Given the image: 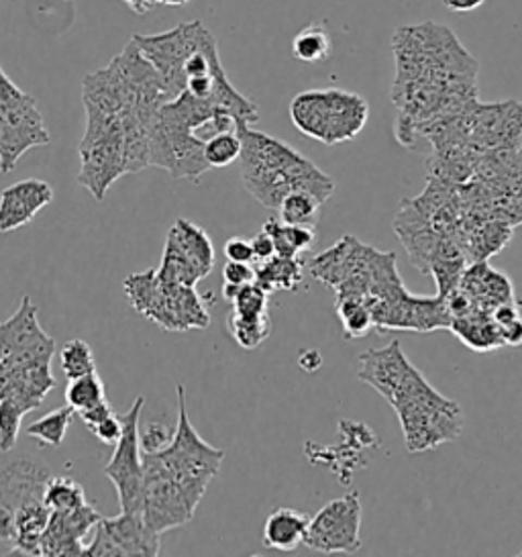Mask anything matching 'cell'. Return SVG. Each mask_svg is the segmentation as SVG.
I'll use <instances>...</instances> for the list:
<instances>
[{
  "label": "cell",
  "instance_id": "6da1fadb",
  "mask_svg": "<svg viewBox=\"0 0 522 557\" xmlns=\"http://www.w3.org/2000/svg\"><path fill=\"white\" fill-rule=\"evenodd\" d=\"M241 178L251 197L265 209L277 211L282 200L296 190H307L325 205L335 193V181L309 158L272 135L241 125Z\"/></svg>",
  "mask_w": 522,
  "mask_h": 557
},
{
  "label": "cell",
  "instance_id": "7a4b0ae2",
  "mask_svg": "<svg viewBox=\"0 0 522 557\" xmlns=\"http://www.w3.org/2000/svg\"><path fill=\"white\" fill-rule=\"evenodd\" d=\"M309 270L314 278L333 288L337 298L382 300L405 290L396 256L382 253L351 235L312 258Z\"/></svg>",
  "mask_w": 522,
  "mask_h": 557
},
{
  "label": "cell",
  "instance_id": "3957f363",
  "mask_svg": "<svg viewBox=\"0 0 522 557\" xmlns=\"http://www.w3.org/2000/svg\"><path fill=\"white\" fill-rule=\"evenodd\" d=\"M396 81L440 78L475 83L477 64L447 27L423 23L394 35Z\"/></svg>",
  "mask_w": 522,
  "mask_h": 557
},
{
  "label": "cell",
  "instance_id": "277c9868",
  "mask_svg": "<svg viewBox=\"0 0 522 557\" xmlns=\"http://www.w3.org/2000/svg\"><path fill=\"white\" fill-rule=\"evenodd\" d=\"M225 451L212 447L196 431L186 407L184 386H178V425L172 443L156 454L144 451V468L170 478L198 507L212 478L219 474Z\"/></svg>",
  "mask_w": 522,
  "mask_h": 557
},
{
  "label": "cell",
  "instance_id": "5b68a950",
  "mask_svg": "<svg viewBox=\"0 0 522 557\" xmlns=\"http://www.w3.org/2000/svg\"><path fill=\"white\" fill-rule=\"evenodd\" d=\"M391 407L400 419L408 451L419 454L456 442L463 431V410L437 393L419 370L408 376Z\"/></svg>",
  "mask_w": 522,
  "mask_h": 557
},
{
  "label": "cell",
  "instance_id": "8992f818",
  "mask_svg": "<svg viewBox=\"0 0 522 557\" xmlns=\"http://www.w3.org/2000/svg\"><path fill=\"white\" fill-rule=\"evenodd\" d=\"M130 307L165 331H190L211 325V314L196 286L165 282L156 268L130 274L123 282Z\"/></svg>",
  "mask_w": 522,
  "mask_h": 557
},
{
  "label": "cell",
  "instance_id": "52a82bcc",
  "mask_svg": "<svg viewBox=\"0 0 522 557\" xmlns=\"http://www.w3.org/2000/svg\"><path fill=\"white\" fill-rule=\"evenodd\" d=\"M370 107L365 99L337 88L307 90L290 102L294 127L325 146L356 139L365 127Z\"/></svg>",
  "mask_w": 522,
  "mask_h": 557
},
{
  "label": "cell",
  "instance_id": "ba28073f",
  "mask_svg": "<svg viewBox=\"0 0 522 557\" xmlns=\"http://www.w3.org/2000/svg\"><path fill=\"white\" fill-rule=\"evenodd\" d=\"M80 160L78 182L100 202L114 182L127 174L123 116L86 113Z\"/></svg>",
  "mask_w": 522,
  "mask_h": 557
},
{
  "label": "cell",
  "instance_id": "9c48e42d",
  "mask_svg": "<svg viewBox=\"0 0 522 557\" xmlns=\"http://www.w3.org/2000/svg\"><path fill=\"white\" fill-rule=\"evenodd\" d=\"M48 144L49 133L35 99L0 66V172H13L25 151Z\"/></svg>",
  "mask_w": 522,
  "mask_h": 557
},
{
  "label": "cell",
  "instance_id": "30bf717a",
  "mask_svg": "<svg viewBox=\"0 0 522 557\" xmlns=\"http://www.w3.org/2000/svg\"><path fill=\"white\" fill-rule=\"evenodd\" d=\"M149 164L162 168L176 181L196 182L211 170L204 158V141L167 104H163L151 123Z\"/></svg>",
  "mask_w": 522,
  "mask_h": 557
},
{
  "label": "cell",
  "instance_id": "8fae6325",
  "mask_svg": "<svg viewBox=\"0 0 522 557\" xmlns=\"http://www.w3.org/2000/svg\"><path fill=\"white\" fill-rule=\"evenodd\" d=\"M146 407V396L135 398L129 412L123 417V435L114 445L113 456L104 466V475L113 482L123 512L141 510L144 500V447L139 435L141 410Z\"/></svg>",
  "mask_w": 522,
  "mask_h": 557
},
{
  "label": "cell",
  "instance_id": "7c38bea8",
  "mask_svg": "<svg viewBox=\"0 0 522 557\" xmlns=\"http://www.w3.org/2000/svg\"><path fill=\"white\" fill-rule=\"evenodd\" d=\"M55 342L41 329L37 307L25 295L13 317L0 323V363L7 370L51 361Z\"/></svg>",
  "mask_w": 522,
  "mask_h": 557
},
{
  "label": "cell",
  "instance_id": "4fadbf2b",
  "mask_svg": "<svg viewBox=\"0 0 522 557\" xmlns=\"http://www.w3.org/2000/svg\"><path fill=\"white\" fill-rule=\"evenodd\" d=\"M304 545L321 554H356L361 547V500L349 492L310 519Z\"/></svg>",
  "mask_w": 522,
  "mask_h": 557
},
{
  "label": "cell",
  "instance_id": "5bb4252c",
  "mask_svg": "<svg viewBox=\"0 0 522 557\" xmlns=\"http://www.w3.org/2000/svg\"><path fill=\"white\" fill-rule=\"evenodd\" d=\"M162 535L147 527L141 510L123 512L113 519H100L95 527V540L86 543L84 556H160Z\"/></svg>",
  "mask_w": 522,
  "mask_h": 557
},
{
  "label": "cell",
  "instance_id": "9a60e30c",
  "mask_svg": "<svg viewBox=\"0 0 522 557\" xmlns=\"http://www.w3.org/2000/svg\"><path fill=\"white\" fill-rule=\"evenodd\" d=\"M470 141L477 151L519 146L522 132V104L517 100L475 104L468 115Z\"/></svg>",
  "mask_w": 522,
  "mask_h": 557
},
{
  "label": "cell",
  "instance_id": "2e32d148",
  "mask_svg": "<svg viewBox=\"0 0 522 557\" xmlns=\"http://www.w3.org/2000/svg\"><path fill=\"white\" fill-rule=\"evenodd\" d=\"M100 519H102L100 512L88 503L74 510L51 512L48 527L41 537V556H84L86 552L84 540L90 535V531L97 527Z\"/></svg>",
  "mask_w": 522,
  "mask_h": 557
},
{
  "label": "cell",
  "instance_id": "e0dca14e",
  "mask_svg": "<svg viewBox=\"0 0 522 557\" xmlns=\"http://www.w3.org/2000/svg\"><path fill=\"white\" fill-rule=\"evenodd\" d=\"M414 370L417 368L408 361L400 344L391 342L382 349H368L361 354L358 377L370 384L375 393L382 394L391 405V400L398 396Z\"/></svg>",
  "mask_w": 522,
  "mask_h": 557
},
{
  "label": "cell",
  "instance_id": "ac0fdd59",
  "mask_svg": "<svg viewBox=\"0 0 522 557\" xmlns=\"http://www.w3.org/2000/svg\"><path fill=\"white\" fill-rule=\"evenodd\" d=\"M51 472L33 459H16L0 470V508L15 515L18 508L44 503Z\"/></svg>",
  "mask_w": 522,
  "mask_h": 557
},
{
  "label": "cell",
  "instance_id": "d6986e66",
  "mask_svg": "<svg viewBox=\"0 0 522 557\" xmlns=\"http://www.w3.org/2000/svg\"><path fill=\"white\" fill-rule=\"evenodd\" d=\"M53 200V188L48 182L27 178L4 188L0 195V233L29 225L39 211Z\"/></svg>",
  "mask_w": 522,
  "mask_h": 557
},
{
  "label": "cell",
  "instance_id": "ffe728a7",
  "mask_svg": "<svg viewBox=\"0 0 522 557\" xmlns=\"http://www.w3.org/2000/svg\"><path fill=\"white\" fill-rule=\"evenodd\" d=\"M310 517L296 508L279 507L265 519L263 545L276 552H294L309 533Z\"/></svg>",
  "mask_w": 522,
  "mask_h": 557
},
{
  "label": "cell",
  "instance_id": "44dd1931",
  "mask_svg": "<svg viewBox=\"0 0 522 557\" xmlns=\"http://www.w3.org/2000/svg\"><path fill=\"white\" fill-rule=\"evenodd\" d=\"M156 270H158V276L165 282L184 284V286H196L200 280L207 278L211 274V270H207L202 263L195 260L170 235H167L165 247H163L162 263Z\"/></svg>",
  "mask_w": 522,
  "mask_h": 557
},
{
  "label": "cell",
  "instance_id": "7402d4cb",
  "mask_svg": "<svg viewBox=\"0 0 522 557\" xmlns=\"http://www.w3.org/2000/svg\"><path fill=\"white\" fill-rule=\"evenodd\" d=\"M302 268L304 263L298 258H282L274 256L272 260L258 263L256 282L270 295L286 290L294 293L302 284Z\"/></svg>",
  "mask_w": 522,
  "mask_h": 557
},
{
  "label": "cell",
  "instance_id": "603a6c76",
  "mask_svg": "<svg viewBox=\"0 0 522 557\" xmlns=\"http://www.w3.org/2000/svg\"><path fill=\"white\" fill-rule=\"evenodd\" d=\"M449 329L463 344L472 349H477V351H488V349H496L502 345L498 327L492 321L489 312H472V314L453 319Z\"/></svg>",
  "mask_w": 522,
  "mask_h": 557
},
{
  "label": "cell",
  "instance_id": "cb8c5ba5",
  "mask_svg": "<svg viewBox=\"0 0 522 557\" xmlns=\"http://www.w3.org/2000/svg\"><path fill=\"white\" fill-rule=\"evenodd\" d=\"M316 227L304 225H288L279 216H272L263 223V231L270 233L276 246V256L282 258H298L300 253L309 251L316 242Z\"/></svg>",
  "mask_w": 522,
  "mask_h": 557
},
{
  "label": "cell",
  "instance_id": "d4e9b609",
  "mask_svg": "<svg viewBox=\"0 0 522 557\" xmlns=\"http://www.w3.org/2000/svg\"><path fill=\"white\" fill-rule=\"evenodd\" d=\"M335 309L341 321L345 339H361L375 327L372 309L363 298H337Z\"/></svg>",
  "mask_w": 522,
  "mask_h": 557
},
{
  "label": "cell",
  "instance_id": "484cf974",
  "mask_svg": "<svg viewBox=\"0 0 522 557\" xmlns=\"http://www.w3.org/2000/svg\"><path fill=\"white\" fill-rule=\"evenodd\" d=\"M333 50L331 35L323 23H312L294 37L293 55L298 62L316 64L323 62Z\"/></svg>",
  "mask_w": 522,
  "mask_h": 557
},
{
  "label": "cell",
  "instance_id": "4316f807",
  "mask_svg": "<svg viewBox=\"0 0 522 557\" xmlns=\"http://www.w3.org/2000/svg\"><path fill=\"white\" fill-rule=\"evenodd\" d=\"M227 329L235 344L244 349H258L272 333L270 314L261 317H245L231 311L227 319Z\"/></svg>",
  "mask_w": 522,
  "mask_h": 557
},
{
  "label": "cell",
  "instance_id": "83f0119b",
  "mask_svg": "<svg viewBox=\"0 0 522 557\" xmlns=\"http://www.w3.org/2000/svg\"><path fill=\"white\" fill-rule=\"evenodd\" d=\"M321 207L323 202L307 190H296L293 195L282 200L277 216L288 225H304V227H316L321 219Z\"/></svg>",
  "mask_w": 522,
  "mask_h": 557
},
{
  "label": "cell",
  "instance_id": "f1b7e54d",
  "mask_svg": "<svg viewBox=\"0 0 522 557\" xmlns=\"http://www.w3.org/2000/svg\"><path fill=\"white\" fill-rule=\"evenodd\" d=\"M74 412L70 405H65L62 409L51 410L46 417H41L39 421H35L32 425L25 429V433L37 440L39 445L44 447H60L65 440L67 426L74 419Z\"/></svg>",
  "mask_w": 522,
  "mask_h": 557
},
{
  "label": "cell",
  "instance_id": "f546056e",
  "mask_svg": "<svg viewBox=\"0 0 522 557\" xmlns=\"http://www.w3.org/2000/svg\"><path fill=\"white\" fill-rule=\"evenodd\" d=\"M44 503L51 512H55V510H74V508L84 507L88 500L82 484H78L74 478L51 475L44 494Z\"/></svg>",
  "mask_w": 522,
  "mask_h": 557
},
{
  "label": "cell",
  "instance_id": "4dcf8cb0",
  "mask_svg": "<svg viewBox=\"0 0 522 557\" xmlns=\"http://www.w3.org/2000/svg\"><path fill=\"white\" fill-rule=\"evenodd\" d=\"M104 398H107V386H104L102 377L98 376L97 372L67 380L65 403L76 412L90 409Z\"/></svg>",
  "mask_w": 522,
  "mask_h": 557
},
{
  "label": "cell",
  "instance_id": "1f68e13d",
  "mask_svg": "<svg viewBox=\"0 0 522 557\" xmlns=\"http://www.w3.org/2000/svg\"><path fill=\"white\" fill-rule=\"evenodd\" d=\"M60 366H62V372H64L67 380L97 372L95 354H92L90 345L86 344L84 339H72L62 347Z\"/></svg>",
  "mask_w": 522,
  "mask_h": 557
},
{
  "label": "cell",
  "instance_id": "d6a6232c",
  "mask_svg": "<svg viewBox=\"0 0 522 557\" xmlns=\"http://www.w3.org/2000/svg\"><path fill=\"white\" fill-rule=\"evenodd\" d=\"M241 156V137L237 132L216 133L204 141V158L211 168H227Z\"/></svg>",
  "mask_w": 522,
  "mask_h": 557
},
{
  "label": "cell",
  "instance_id": "836d02e7",
  "mask_svg": "<svg viewBox=\"0 0 522 557\" xmlns=\"http://www.w3.org/2000/svg\"><path fill=\"white\" fill-rule=\"evenodd\" d=\"M25 414L27 410L18 407L15 400L0 396V451L2 454H9L15 449Z\"/></svg>",
  "mask_w": 522,
  "mask_h": 557
},
{
  "label": "cell",
  "instance_id": "e575fe53",
  "mask_svg": "<svg viewBox=\"0 0 522 557\" xmlns=\"http://www.w3.org/2000/svg\"><path fill=\"white\" fill-rule=\"evenodd\" d=\"M231 305H233V312L237 314L261 317V314H268L270 293H265L258 282H253V284L241 286Z\"/></svg>",
  "mask_w": 522,
  "mask_h": 557
},
{
  "label": "cell",
  "instance_id": "d590c367",
  "mask_svg": "<svg viewBox=\"0 0 522 557\" xmlns=\"http://www.w3.org/2000/svg\"><path fill=\"white\" fill-rule=\"evenodd\" d=\"M176 429L172 431L170 426L162 425V423H153L147 426L146 431L141 433V447L147 454H156L165 449L172 440H174Z\"/></svg>",
  "mask_w": 522,
  "mask_h": 557
},
{
  "label": "cell",
  "instance_id": "8d00e7d4",
  "mask_svg": "<svg viewBox=\"0 0 522 557\" xmlns=\"http://www.w3.org/2000/svg\"><path fill=\"white\" fill-rule=\"evenodd\" d=\"M123 417H119L116 412H113L111 417H107L102 423H98L95 429H90V433L97 437L98 442L104 443V445H116V442L121 440L123 435Z\"/></svg>",
  "mask_w": 522,
  "mask_h": 557
},
{
  "label": "cell",
  "instance_id": "74e56055",
  "mask_svg": "<svg viewBox=\"0 0 522 557\" xmlns=\"http://www.w3.org/2000/svg\"><path fill=\"white\" fill-rule=\"evenodd\" d=\"M223 278L225 284L233 286H247L256 282V268L247 262H227L223 268Z\"/></svg>",
  "mask_w": 522,
  "mask_h": 557
},
{
  "label": "cell",
  "instance_id": "f35d334b",
  "mask_svg": "<svg viewBox=\"0 0 522 557\" xmlns=\"http://www.w3.org/2000/svg\"><path fill=\"white\" fill-rule=\"evenodd\" d=\"M225 256L228 262H256L251 239H245V237H231L225 244Z\"/></svg>",
  "mask_w": 522,
  "mask_h": 557
},
{
  "label": "cell",
  "instance_id": "ab89813d",
  "mask_svg": "<svg viewBox=\"0 0 522 557\" xmlns=\"http://www.w3.org/2000/svg\"><path fill=\"white\" fill-rule=\"evenodd\" d=\"M251 246H253V260L256 262H265V260H272L276 256V246H274V239L270 237L268 231L261 230L253 239H251Z\"/></svg>",
  "mask_w": 522,
  "mask_h": 557
},
{
  "label": "cell",
  "instance_id": "60d3db41",
  "mask_svg": "<svg viewBox=\"0 0 522 557\" xmlns=\"http://www.w3.org/2000/svg\"><path fill=\"white\" fill-rule=\"evenodd\" d=\"M113 412L114 409L111 407V403L104 398V400H100V403L95 405V407L82 410V412H78V414H80L82 421H84V425L88 426V431H90V429H95L98 423H102L107 417H111Z\"/></svg>",
  "mask_w": 522,
  "mask_h": 557
},
{
  "label": "cell",
  "instance_id": "b9f144b4",
  "mask_svg": "<svg viewBox=\"0 0 522 557\" xmlns=\"http://www.w3.org/2000/svg\"><path fill=\"white\" fill-rule=\"evenodd\" d=\"M498 335L502 345H510V347H519L522 345V319L517 317L510 323H505L498 327Z\"/></svg>",
  "mask_w": 522,
  "mask_h": 557
},
{
  "label": "cell",
  "instance_id": "7bdbcfd3",
  "mask_svg": "<svg viewBox=\"0 0 522 557\" xmlns=\"http://www.w3.org/2000/svg\"><path fill=\"white\" fill-rule=\"evenodd\" d=\"M298 366L304 370V372H316L321 366H323V356L316 351V349H304L300 351L298 356Z\"/></svg>",
  "mask_w": 522,
  "mask_h": 557
},
{
  "label": "cell",
  "instance_id": "ee69618b",
  "mask_svg": "<svg viewBox=\"0 0 522 557\" xmlns=\"http://www.w3.org/2000/svg\"><path fill=\"white\" fill-rule=\"evenodd\" d=\"M486 0H443L445 9H449L451 13H472L475 9H480Z\"/></svg>",
  "mask_w": 522,
  "mask_h": 557
},
{
  "label": "cell",
  "instance_id": "f6af8a7d",
  "mask_svg": "<svg viewBox=\"0 0 522 557\" xmlns=\"http://www.w3.org/2000/svg\"><path fill=\"white\" fill-rule=\"evenodd\" d=\"M125 4L129 7L133 13H137V15H146L149 13L151 9H153V0H125Z\"/></svg>",
  "mask_w": 522,
  "mask_h": 557
},
{
  "label": "cell",
  "instance_id": "bcb514c9",
  "mask_svg": "<svg viewBox=\"0 0 522 557\" xmlns=\"http://www.w3.org/2000/svg\"><path fill=\"white\" fill-rule=\"evenodd\" d=\"M156 4H165V7H184L188 0H153Z\"/></svg>",
  "mask_w": 522,
  "mask_h": 557
},
{
  "label": "cell",
  "instance_id": "7dc6e473",
  "mask_svg": "<svg viewBox=\"0 0 522 557\" xmlns=\"http://www.w3.org/2000/svg\"><path fill=\"white\" fill-rule=\"evenodd\" d=\"M519 149H521V153H522V132H521V137H519Z\"/></svg>",
  "mask_w": 522,
  "mask_h": 557
},
{
  "label": "cell",
  "instance_id": "c3c4849f",
  "mask_svg": "<svg viewBox=\"0 0 522 557\" xmlns=\"http://www.w3.org/2000/svg\"><path fill=\"white\" fill-rule=\"evenodd\" d=\"M521 556H522V549H521Z\"/></svg>",
  "mask_w": 522,
  "mask_h": 557
}]
</instances>
